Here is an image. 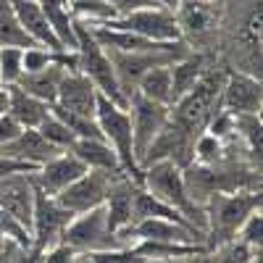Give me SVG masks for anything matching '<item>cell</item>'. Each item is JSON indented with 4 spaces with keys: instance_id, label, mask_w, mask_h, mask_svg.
I'll list each match as a JSON object with an SVG mask.
<instances>
[{
    "instance_id": "cell-4",
    "label": "cell",
    "mask_w": 263,
    "mask_h": 263,
    "mask_svg": "<svg viewBox=\"0 0 263 263\" xmlns=\"http://www.w3.org/2000/svg\"><path fill=\"white\" fill-rule=\"evenodd\" d=\"M61 242L71 245L77 250V260L87 253H100V250H114V248H129L126 239L108 227V216L105 205H95L90 211L74 213L63 232Z\"/></svg>"
},
{
    "instance_id": "cell-31",
    "label": "cell",
    "mask_w": 263,
    "mask_h": 263,
    "mask_svg": "<svg viewBox=\"0 0 263 263\" xmlns=\"http://www.w3.org/2000/svg\"><path fill=\"white\" fill-rule=\"evenodd\" d=\"M40 260H45V263H69V260H77V250L71 245H66V242H58V245H53V248H48L45 253H42Z\"/></svg>"
},
{
    "instance_id": "cell-29",
    "label": "cell",
    "mask_w": 263,
    "mask_h": 263,
    "mask_svg": "<svg viewBox=\"0 0 263 263\" xmlns=\"http://www.w3.org/2000/svg\"><path fill=\"white\" fill-rule=\"evenodd\" d=\"M237 237L242 239V242H248L255 253H260V245H263V216H260V208L253 211L245 221H242Z\"/></svg>"
},
{
    "instance_id": "cell-21",
    "label": "cell",
    "mask_w": 263,
    "mask_h": 263,
    "mask_svg": "<svg viewBox=\"0 0 263 263\" xmlns=\"http://www.w3.org/2000/svg\"><path fill=\"white\" fill-rule=\"evenodd\" d=\"M74 156L87 166V168H103V171H124L116 150L108 145L105 140L95 137H77L69 147Z\"/></svg>"
},
{
    "instance_id": "cell-14",
    "label": "cell",
    "mask_w": 263,
    "mask_h": 263,
    "mask_svg": "<svg viewBox=\"0 0 263 263\" xmlns=\"http://www.w3.org/2000/svg\"><path fill=\"white\" fill-rule=\"evenodd\" d=\"M263 90L260 79L242 71H229L221 87V108L229 114H260Z\"/></svg>"
},
{
    "instance_id": "cell-23",
    "label": "cell",
    "mask_w": 263,
    "mask_h": 263,
    "mask_svg": "<svg viewBox=\"0 0 263 263\" xmlns=\"http://www.w3.org/2000/svg\"><path fill=\"white\" fill-rule=\"evenodd\" d=\"M42 11L48 16V24L61 40V45L66 50H77V18L69 11L66 0H40Z\"/></svg>"
},
{
    "instance_id": "cell-9",
    "label": "cell",
    "mask_w": 263,
    "mask_h": 263,
    "mask_svg": "<svg viewBox=\"0 0 263 263\" xmlns=\"http://www.w3.org/2000/svg\"><path fill=\"white\" fill-rule=\"evenodd\" d=\"M111 29H124V32H135L140 37L147 40H161V42H171V40H182V27L177 21L174 8L166 6H147V8H137L129 11L124 16L111 18L108 24Z\"/></svg>"
},
{
    "instance_id": "cell-1",
    "label": "cell",
    "mask_w": 263,
    "mask_h": 263,
    "mask_svg": "<svg viewBox=\"0 0 263 263\" xmlns=\"http://www.w3.org/2000/svg\"><path fill=\"white\" fill-rule=\"evenodd\" d=\"M263 203L260 190L213 192L203 203L205 211V253L237 237L242 221Z\"/></svg>"
},
{
    "instance_id": "cell-33",
    "label": "cell",
    "mask_w": 263,
    "mask_h": 263,
    "mask_svg": "<svg viewBox=\"0 0 263 263\" xmlns=\"http://www.w3.org/2000/svg\"><path fill=\"white\" fill-rule=\"evenodd\" d=\"M114 8H116V13L119 16H124V13H129V11H137V8H147V6H156L153 0H108Z\"/></svg>"
},
{
    "instance_id": "cell-2",
    "label": "cell",
    "mask_w": 263,
    "mask_h": 263,
    "mask_svg": "<svg viewBox=\"0 0 263 263\" xmlns=\"http://www.w3.org/2000/svg\"><path fill=\"white\" fill-rule=\"evenodd\" d=\"M140 187H145L147 192H153L156 197H161L163 203L174 205L187 221H192L197 229L205 232V211L203 205H197L184 184V174L182 166H177L174 161H153L147 166H142V177H140Z\"/></svg>"
},
{
    "instance_id": "cell-13",
    "label": "cell",
    "mask_w": 263,
    "mask_h": 263,
    "mask_svg": "<svg viewBox=\"0 0 263 263\" xmlns=\"http://www.w3.org/2000/svg\"><path fill=\"white\" fill-rule=\"evenodd\" d=\"M37 187L32 182V171H16L0 179V208L32 234V213H34Z\"/></svg>"
},
{
    "instance_id": "cell-10",
    "label": "cell",
    "mask_w": 263,
    "mask_h": 263,
    "mask_svg": "<svg viewBox=\"0 0 263 263\" xmlns=\"http://www.w3.org/2000/svg\"><path fill=\"white\" fill-rule=\"evenodd\" d=\"M119 174H126V171H103V168H87L82 177H77L69 187H63L55 200L61 205H66L74 213H82V211H90L95 205H103L105 203V195H108V187L111 182L119 177Z\"/></svg>"
},
{
    "instance_id": "cell-28",
    "label": "cell",
    "mask_w": 263,
    "mask_h": 263,
    "mask_svg": "<svg viewBox=\"0 0 263 263\" xmlns=\"http://www.w3.org/2000/svg\"><path fill=\"white\" fill-rule=\"evenodd\" d=\"M37 129L42 132V137H45L48 142H53V145L61 147V150H69L71 142L77 140V137H74V132L66 126L58 116H53V114H48L45 119H42V124H40Z\"/></svg>"
},
{
    "instance_id": "cell-36",
    "label": "cell",
    "mask_w": 263,
    "mask_h": 263,
    "mask_svg": "<svg viewBox=\"0 0 263 263\" xmlns=\"http://www.w3.org/2000/svg\"><path fill=\"white\" fill-rule=\"evenodd\" d=\"M203 3H211V6H221V3H227V0H203Z\"/></svg>"
},
{
    "instance_id": "cell-27",
    "label": "cell",
    "mask_w": 263,
    "mask_h": 263,
    "mask_svg": "<svg viewBox=\"0 0 263 263\" xmlns=\"http://www.w3.org/2000/svg\"><path fill=\"white\" fill-rule=\"evenodd\" d=\"M21 55H24V48H18V45L0 48V82H3V87L16 84L18 77L24 74V61H21Z\"/></svg>"
},
{
    "instance_id": "cell-15",
    "label": "cell",
    "mask_w": 263,
    "mask_h": 263,
    "mask_svg": "<svg viewBox=\"0 0 263 263\" xmlns=\"http://www.w3.org/2000/svg\"><path fill=\"white\" fill-rule=\"evenodd\" d=\"M84 171H87V166L74 156V153L71 150H63V153H58L55 158L45 161L42 166H37L32 171V182L42 192L58 195L63 187H69L77 177H82Z\"/></svg>"
},
{
    "instance_id": "cell-20",
    "label": "cell",
    "mask_w": 263,
    "mask_h": 263,
    "mask_svg": "<svg viewBox=\"0 0 263 263\" xmlns=\"http://www.w3.org/2000/svg\"><path fill=\"white\" fill-rule=\"evenodd\" d=\"M8 116L18 124V126H29L37 129L50 114V105L45 100H40L34 95H29L27 90H21L18 84H8Z\"/></svg>"
},
{
    "instance_id": "cell-8",
    "label": "cell",
    "mask_w": 263,
    "mask_h": 263,
    "mask_svg": "<svg viewBox=\"0 0 263 263\" xmlns=\"http://www.w3.org/2000/svg\"><path fill=\"white\" fill-rule=\"evenodd\" d=\"M74 218V211L61 205L55 195H48L37 190L34 195V213H32V245L27 260H40V255L48 248L58 245L63 239V232Z\"/></svg>"
},
{
    "instance_id": "cell-19",
    "label": "cell",
    "mask_w": 263,
    "mask_h": 263,
    "mask_svg": "<svg viewBox=\"0 0 263 263\" xmlns=\"http://www.w3.org/2000/svg\"><path fill=\"white\" fill-rule=\"evenodd\" d=\"M135 179L129 174H119L111 182L105 195V216H108V227L114 232H124L132 224V195H135Z\"/></svg>"
},
{
    "instance_id": "cell-22",
    "label": "cell",
    "mask_w": 263,
    "mask_h": 263,
    "mask_svg": "<svg viewBox=\"0 0 263 263\" xmlns=\"http://www.w3.org/2000/svg\"><path fill=\"white\" fill-rule=\"evenodd\" d=\"M66 71H69V69L61 66V63H48L45 69H40V71H24L18 77L16 84L21 87V90H27L29 95L45 100L50 105V103H55L58 87H61V79H63Z\"/></svg>"
},
{
    "instance_id": "cell-35",
    "label": "cell",
    "mask_w": 263,
    "mask_h": 263,
    "mask_svg": "<svg viewBox=\"0 0 263 263\" xmlns=\"http://www.w3.org/2000/svg\"><path fill=\"white\" fill-rule=\"evenodd\" d=\"M8 114V90L3 87V90H0V116H6Z\"/></svg>"
},
{
    "instance_id": "cell-24",
    "label": "cell",
    "mask_w": 263,
    "mask_h": 263,
    "mask_svg": "<svg viewBox=\"0 0 263 263\" xmlns=\"http://www.w3.org/2000/svg\"><path fill=\"white\" fill-rule=\"evenodd\" d=\"M171 71V103H177L184 92H190L195 82L203 77V55L197 53H187L184 58L174 61L168 66Z\"/></svg>"
},
{
    "instance_id": "cell-30",
    "label": "cell",
    "mask_w": 263,
    "mask_h": 263,
    "mask_svg": "<svg viewBox=\"0 0 263 263\" xmlns=\"http://www.w3.org/2000/svg\"><path fill=\"white\" fill-rule=\"evenodd\" d=\"M0 234L3 237H8V239H13V242H18V245H24L27 248V255H29V245H32V234L21 227L16 218H11L3 208H0Z\"/></svg>"
},
{
    "instance_id": "cell-37",
    "label": "cell",
    "mask_w": 263,
    "mask_h": 263,
    "mask_svg": "<svg viewBox=\"0 0 263 263\" xmlns=\"http://www.w3.org/2000/svg\"><path fill=\"white\" fill-rule=\"evenodd\" d=\"M0 90H3V82H0Z\"/></svg>"
},
{
    "instance_id": "cell-12",
    "label": "cell",
    "mask_w": 263,
    "mask_h": 263,
    "mask_svg": "<svg viewBox=\"0 0 263 263\" xmlns=\"http://www.w3.org/2000/svg\"><path fill=\"white\" fill-rule=\"evenodd\" d=\"M119 234L126 239V245H135V239H161V242L205 245V232L184 227V224H177V221H171V218H158V216L137 218L135 224H129Z\"/></svg>"
},
{
    "instance_id": "cell-11",
    "label": "cell",
    "mask_w": 263,
    "mask_h": 263,
    "mask_svg": "<svg viewBox=\"0 0 263 263\" xmlns=\"http://www.w3.org/2000/svg\"><path fill=\"white\" fill-rule=\"evenodd\" d=\"M129 119H132V142H135V158L140 163V158L145 156L147 145L158 137V132L166 126L168 114H171V105L156 103V100H147L142 95H132L129 98Z\"/></svg>"
},
{
    "instance_id": "cell-6",
    "label": "cell",
    "mask_w": 263,
    "mask_h": 263,
    "mask_svg": "<svg viewBox=\"0 0 263 263\" xmlns=\"http://www.w3.org/2000/svg\"><path fill=\"white\" fill-rule=\"evenodd\" d=\"M95 119H98V126L103 132L105 142L116 150V156H119L124 171L140 184L142 168H140V163L135 158V142H132V119H129V111H126L124 105L114 103L111 98H105V95L98 92Z\"/></svg>"
},
{
    "instance_id": "cell-18",
    "label": "cell",
    "mask_w": 263,
    "mask_h": 263,
    "mask_svg": "<svg viewBox=\"0 0 263 263\" xmlns=\"http://www.w3.org/2000/svg\"><path fill=\"white\" fill-rule=\"evenodd\" d=\"M11 6H13L18 27L27 32V37L34 42V45L50 48V50H61L63 48L61 40L55 37V32L48 24V16H45V11H42L40 0H11Z\"/></svg>"
},
{
    "instance_id": "cell-32",
    "label": "cell",
    "mask_w": 263,
    "mask_h": 263,
    "mask_svg": "<svg viewBox=\"0 0 263 263\" xmlns=\"http://www.w3.org/2000/svg\"><path fill=\"white\" fill-rule=\"evenodd\" d=\"M16 171H34V166H29L24 161H16V158H8L0 153V179L8 177V174H16Z\"/></svg>"
},
{
    "instance_id": "cell-34",
    "label": "cell",
    "mask_w": 263,
    "mask_h": 263,
    "mask_svg": "<svg viewBox=\"0 0 263 263\" xmlns=\"http://www.w3.org/2000/svg\"><path fill=\"white\" fill-rule=\"evenodd\" d=\"M21 132V126L6 114V116H0V142H6V140H11V137H16Z\"/></svg>"
},
{
    "instance_id": "cell-25",
    "label": "cell",
    "mask_w": 263,
    "mask_h": 263,
    "mask_svg": "<svg viewBox=\"0 0 263 263\" xmlns=\"http://www.w3.org/2000/svg\"><path fill=\"white\" fill-rule=\"evenodd\" d=\"M171 63L163 66H153L147 69L137 84V95L147 98V100H156L163 105H171V71H168Z\"/></svg>"
},
{
    "instance_id": "cell-5",
    "label": "cell",
    "mask_w": 263,
    "mask_h": 263,
    "mask_svg": "<svg viewBox=\"0 0 263 263\" xmlns=\"http://www.w3.org/2000/svg\"><path fill=\"white\" fill-rule=\"evenodd\" d=\"M103 50L111 58L119 90L126 100L137 92V84H140V79L147 69L163 66V63H174V61L184 58L187 53H192L182 40H177L171 48H163V50H129V53L126 50H111V48H103Z\"/></svg>"
},
{
    "instance_id": "cell-26",
    "label": "cell",
    "mask_w": 263,
    "mask_h": 263,
    "mask_svg": "<svg viewBox=\"0 0 263 263\" xmlns=\"http://www.w3.org/2000/svg\"><path fill=\"white\" fill-rule=\"evenodd\" d=\"M69 11L77 21L84 24H108L111 18H116V8L108 0H66Z\"/></svg>"
},
{
    "instance_id": "cell-7",
    "label": "cell",
    "mask_w": 263,
    "mask_h": 263,
    "mask_svg": "<svg viewBox=\"0 0 263 263\" xmlns=\"http://www.w3.org/2000/svg\"><path fill=\"white\" fill-rule=\"evenodd\" d=\"M77 58H79L77 69L98 87L100 95L111 98L114 103H119L124 108L129 105V100L119 90L111 58H108V53L100 48V42L95 40V34L90 32V27H87L84 21H77Z\"/></svg>"
},
{
    "instance_id": "cell-16",
    "label": "cell",
    "mask_w": 263,
    "mask_h": 263,
    "mask_svg": "<svg viewBox=\"0 0 263 263\" xmlns=\"http://www.w3.org/2000/svg\"><path fill=\"white\" fill-rule=\"evenodd\" d=\"M0 153L8 158H16V161H24L29 166H42L45 161L55 158L58 153H63L61 147H55L53 142H48L42 137L40 129H29V126H21V132L16 137L0 142Z\"/></svg>"
},
{
    "instance_id": "cell-3",
    "label": "cell",
    "mask_w": 263,
    "mask_h": 263,
    "mask_svg": "<svg viewBox=\"0 0 263 263\" xmlns=\"http://www.w3.org/2000/svg\"><path fill=\"white\" fill-rule=\"evenodd\" d=\"M227 74H205L195 82L190 92H184L177 103H171V119L184 126L190 135H200L213 119V114L221 108V87Z\"/></svg>"
},
{
    "instance_id": "cell-17",
    "label": "cell",
    "mask_w": 263,
    "mask_h": 263,
    "mask_svg": "<svg viewBox=\"0 0 263 263\" xmlns=\"http://www.w3.org/2000/svg\"><path fill=\"white\" fill-rule=\"evenodd\" d=\"M55 105L66 108L71 114L95 119V108H98V87L87 79L79 69L77 71H66L55 95Z\"/></svg>"
}]
</instances>
